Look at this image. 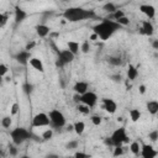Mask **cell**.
Listing matches in <instances>:
<instances>
[{"instance_id":"obj_45","label":"cell","mask_w":158,"mask_h":158,"mask_svg":"<svg viewBox=\"0 0 158 158\" xmlns=\"http://www.w3.org/2000/svg\"><path fill=\"white\" fill-rule=\"evenodd\" d=\"M35 47V42H31V43H27V46L25 47V49L26 51H30V49H32Z\"/></svg>"},{"instance_id":"obj_26","label":"cell","mask_w":158,"mask_h":158,"mask_svg":"<svg viewBox=\"0 0 158 158\" xmlns=\"http://www.w3.org/2000/svg\"><path fill=\"white\" fill-rule=\"evenodd\" d=\"M11 125H12V117H11V115L10 116H4L1 118V126L4 128H10Z\"/></svg>"},{"instance_id":"obj_29","label":"cell","mask_w":158,"mask_h":158,"mask_svg":"<svg viewBox=\"0 0 158 158\" xmlns=\"http://www.w3.org/2000/svg\"><path fill=\"white\" fill-rule=\"evenodd\" d=\"M121 27H123V26H127V25H130V19L125 15V16H122V17H120V19H117V20H115Z\"/></svg>"},{"instance_id":"obj_16","label":"cell","mask_w":158,"mask_h":158,"mask_svg":"<svg viewBox=\"0 0 158 158\" xmlns=\"http://www.w3.org/2000/svg\"><path fill=\"white\" fill-rule=\"evenodd\" d=\"M49 32H51V27L44 25V23H41V25L36 26V33H37L38 37L44 38V37H47L49 35Z\"/></svg>"},{"instance_id":"obj_2","label":"cell","mask_w":158,"mask_h":158,"mask_svg":"<svg viewBox=\"0 0 158 158\" xmlns=\"http://www.w3.org/2000/svg\"><path fill=\"white\" fill-rule=\"evenodd\" d=\"M63 17H64V20H67L69 22H79V21L94 19L95 12L93 10H89V9L74 6V7H68L63 12Z\"/></svg>"},{"instance_id":"obj_30","label":"cell","mask_w":158,"mask_h":158,"mask_svg":"<svg viewBox=\"0 0 158 158\" xmlns=\"http://www.w3.org/2000/svg\"><path fill=\"white\" fill-rule=\"evenodd\" d=\"M53 137V130L52 128H46L44 131H43V133H42V138L44 139V141H48V139H51Z\"/></svg>"},{"instance_id":"obj_42","label":"cell","mask_w":158,"mask_h":158,"mask_svg":"<svg viewBox=\"0 0 158 158\" xmlns=\"http://www.w3.org/2000/svg\"><path fill=\"white\" fill-rule=\"evenodd\" d=\"M6 20H7V17H6L4 14L0 12V25H4V23L6 22Z\"/></svg>"},{"instance_id":"obj_35","label":"cell","mask_w":158,"mask_h":158,"mask_svg":"<svg viewBox=\"0 0 158 158\" xmlns=\"http://www.w3.org/2000/svg\"><path fill=\"white\" fill-rule=\"evenodd\" d=\"M78 146H79V142H78L77 139H73V141H69V142L67 143L65 148H67V149H75V148H78Z\"/></svg>"},{"instance_id":"obj_24","label":"cell","mask_w":158,"mask_h":158,"mask_svg":"<svg viewBox=\"0 0 158 158\" xmlns=\"http://www.w3.org/2000/svg\"><path fill=\"white\" fill-rule=\"evenodd\" d=\"M107 62H109L111 65H114V67H118V65L122 64V59H121L120 56H110V57L107 58Z\"/></svg>"},{"instance_id":"obj_44","label":"cell","mask_w":158,"mask_h":158,"mask_svg":"<svg viewBox=\"0 0 158 158\" xmlns=\"http://www.w3.org/2000/svg\"><path fill=\"white\" fill-rule=\"evenodd\" d=\"M96 40H99V37H98V35L96 33H91L90 35V37H89V41H96Z\"/></svg>"},{"instance_id":"obj_5","label":"cell","mask_w":158,"mask_h":158,"mask_svg":"<svg viewBox=\"0 0 158 158\" xmlns=\"http://www.w3.org/2000/svg\"><path fill=\"white\" fill-rule=\"evenodd\" d=\"M48 117H49V123L56 128H62L67 125V118L64 114L57 109L51 110L48 114Z\"/></svg>"},{"instance_id":"obj_9","label":"cell","mask_w":158,"mask_h":158,"mask_svg":"<svg viewBox=\"0 0 158 158\" xmlns=\"http://www.w3.org/2000/svg\"><path fill=\"white\" fill-rule=\"evenodd\" d=\"M139 156H141L142 158H156V157L158 156V152L154 149V147H153L152 144L141 143Z\"/></svg>"},{"instance_id":"obj_41","label":"cell","mask_w":158,"mask_h":158,"mask_svg":"<svg viewBox=\"0 0 158 158\" xmlns=\"http://www.w3.org/2000/svg\"><path fill=\"white\" fill-rule=\"evenodd\" d=\"M74 156H75L77 158H85V157H89L86 153H83V152H77Z\"/></svg>"},{"instance_id":"obj_11","label":"cell","mask_w":158,"mask_h":158,"mask_svg":"<svg viewBox=\"0 0 158 158\" xmlns=\"http://www.w3.org/2000/svg\"><path fill=\"white\" fill-rule=\"evenodd\" d=\"M102 109L109 114H115L116 110H117V104L114 99L104 98L102 99Z\"/></svg>"},{"instance_id":"obj_13","label":"cell","mask_w":158,"mask_h":158,"mask_svg":"<svg viewBox=\"0 0 158 158\" xmlns=\"http://www.w3.org/2000/svg\"><path fill=\"white\" fill-rule=\"evenodd\" d=\"M28 63H30V65L35 70H37L40 73H43L44 72V64H43V62H42L41 58H38V57H31L28 59Z\"/></svg>"},{"instance_id":"obj_19","label":"cell","mask_w":158,"mask_h":158,"mask_svg":"<svg viewBox=\"0 0 158 158\" xmlns=\"http://www.w3.org/2000/svg\"><path fill=\"white\" fill-rule=\"evenodd\" d=\"M146 107H147V111L151 114V115H157L158 114V101L157 100H149L147 104H146Z\"/></svg>"},{"instance_id":"obj_34","label":"cell","mask_w":158,"mask_h":158,"mask_svg":"<svg viewBox=\"0 0 158 158\" xmlns=\"http://www.w3.org/2000/svg\"><path fill=\"white\" fill-rule=\"evenodd\" d=\"M148 138L151 142H157L158 141V131L157 130H153L152 132L148 133Z\"/></svg>"},{"instance_id":"obj_39","label":"cell","mask_w":158,"mask_h":158,"mask_svg":"<svg viewBox=\"0 0 158 158\" xmlns=\"http://www.w3.org/2000/svg\"><path fill=\"white\" fill-rule=\"evenodd\" d=\"M9 152H10L11 156H16V154H17V149H16L14 146H10V147H9Z\"/></svg>"},{"instance_id":"obj_17","label":"cell","mask_w":158,"mask_h":158,"mask_svg":"<svg viewBox=\"0 0 158 158\" xmlns=\"http://www.w3.org/2000/svg\"><path fill=\"white\" fill-rule=\"evenodd\" d=\"M26 17H27V12L23 9H21V7L15 9V22L16 23L22 22L23 20H26Z\"/></svg>"},{"instance_id":"obj_43","label":"cell","mask_w":158,"mask_h":158,"mask_svg":"<svg viewBox=\"0 0 158 158\" xmlns=\"http://www.w3.org/2000/svg\"><path fill=\"white\" fill-rule=\"evenodd\" d=\"M73 100H74V102H75V104H78V102H80V95H79V94H77V93H74V96H73Z\"/></svg>"},{"instance_id":"obj_31","label":"cell","mask_w":158,"mask_h":158,"mask_svg":"<svg viewBox=\"0 0 158 158\" xmlns=\"http://www.w3.org/2000/svg\"><path fill=\"white\" fill-rule=\"evenodd\" d=\"M123 152H125V149H123L122 144H121V146H115V148H114V152H112V156H114V157H117V156H122V154H123Z\"/></svg>"},{"instance_id":"obj_33","label":"cell","mask_w":158,"mask_h":158,"mask_svg":"<svg viewBox=\"0 0 158 158\" xmlns=\"http://www.w3.org/2000/svg\"><path fill=\"white\" fill-rule=\"evenodd\" d=\"M112 17H114V21L115 20H117V19H120V17H122V16H125V11L123 10H120V9H116L112 14Z\"/></svg>"},{"instance_id":"obj_28","label":"cell","mask_w":158,"mask_h":158,"mask_svg":"<svg viewBox=\"0 0 158 158\" xmlns=\"http://www.w3.org/2000/svg\"><path fill=\"white\" fill-rule=\"evenodd\" d=\"M90 121L94 126H100L102 123V117L100 115H91L90 116Z\"/></svg>"},{"instance_id":"obj_4","label":"cell","mask_w":158,"mask_h":158,"mask_svg":"<svg viewBox=\"0 0 158 158\" xmlns=\"http://www.w3.org/2000/svg\"><path fill=\"white\" fill-rule=\"evenodd\" d=\"M110 141L112 143V146H121V144H125V143H128L130 142V137L127 136V132H126V128L125 127H118L116 128L111 136H110Z\"/></svg>"},{"instance_id":"obj_1","label":"cell","mask_w":158,"mask_h":158,"mask_svg":"<svg viewBox=\"0 0 158 158\" xmlns=\"http://www.w3.org/2000/svg\"><path fill=\"white\" fill-rule=\"evenodd\" d=\"M120 28H121V26L116 21H114V20H102L93 27V32L96 33L100 40L107 41Z\"/></svg>"},{"instance_id":"obj_37","label":"cell","mask_w":158,"mask_h":158,"mask_svg":"<svg viewBox=\"0 0 158 158\" xmlns=\"http://www.w3.org/2000/svg\"><path fill=\"white\" fill-rule=\"evenodd\" d=\"M7 72H9L7 65H6V64H4V63H0V75L5 77V75L7 74Z\"/></svg>"},{"instance_id":"obj_14","label":"cell","mask_w":158,"mask_h":158,"mask_svg":"<svg viewBox=\"0 0 158 158\" xmlns=\"http://www.w3.org/2000/svg\"><path fill=\"white\" fill-rule=\"evenodd\" d=\"M31 58V52L30 51H20L16 56H15V59L20 63V64H27L28 63V59Z\"/></svg>"},{"instance_id":"obj_10","label":"cell","mask_w":158,"mask_h":158,"mask_svg":"<svg viewBox=\"0 0 158 158\" xmlns=\"http://www.w3.org/2000/svg\"><path fill=\"white\" fill-rule=\"evenodd\" d=\"M139 11L148 19V20H152L156 17V7L151 4H142L139 5Z\"/></svg>"},{"instance_id":"obj_12","label":"cell","mask_w":158,"mask_h":158,"mask_svg":"<svg viewBox=\"0 0 158 158\" xmlns=\"http://www.w3.org/2000/svg\"><path fill=\"white\" fill-rule=\"evenodd\" d=\"M141 33L146 36H152L154 33V26L149 20H144L141 22Z\"/></svg>"},{"instance_id":"obj_20","label":"cell","mask_w":158,"mask_h":158,"mask_svg":"<svg viewBox=\"0 0 158 158\" xmlns=\"http://www.w3.org/2000/svg\"><path fill=\"white\" fill-rule=\"evenodd\" d=\"M67 48H68L73 54H75V56L80 52V44H79V42L73 41V40L67 42Z\"/></svg>"},{"instance_id":"obj_48","label":"cell","mask_w":158,"mask_h":158,"mask_svg":"<svg viewBox=\"0 0 158 158\" xmlns=\"http://www.w3.org/2000/svg\"><path fill=\"white\" fill-rule=\"evenodd\" d=\"M96 1H99V2H101V1H105V0H96Z\"/></svg>"},{"instance_id":"obj_7","label":"cell","mask_w":158,"mask_h":158,"mask_svg":"<svg viewBox=\"0 0 158 158\" xmlns=\"http://www.w3.org/2000/svg\"><path fill=\"white\" fill-rule=\"evenodd\" d=\"M32 126L33 127H48L51 123H49V117H48V114L46 112H37L33 118H32Z\"/></svg>"},{"instance_id":"obj_6","label":"cell","mask_w":158,"mask_h":158,"mask_svg":"<svg viewBox=\"0 0 158 158\" xmlns=\"http://www.w3.org/2000/svg\"><path fill=\"white\" fill-rule=\"evenodd\" d=\"M74 59H75V54H73L68 48L58 51V57L56 59V67L62 68V67L72 63Z\"/></svg>"},{"instance_id":"obj_46","label":"cell","mask_w":158,"mask_h":158,"mask_svg":"<svg viewBox=\"0 0 158 158\" xmlns=\"http://www.w3.org/2000/svg\"><path fill=\"white\" fill-rule=\"evenodd\" d=\"M152 46H153V48H154V49H157V48H158V41H157V40H154Z\"/></svg>"},{"instance_id":"obj_40","label":"cell","mask_w":158,"mask_h":158,"mask_svg":"<svg viewBox=\"0 0 158 158\" xmlns=\"http://www.w3.org/2000/svg\"><path fill=\"white\" fill-rule=\"evenodd\" d=\"M111 79H112L114 81H121L122 77H121L120 74H115V75H111Z\"/></svg>"},{"instance_id":"obj_8","label":"cell","mask_w":158,"mask_h":158,"mask_svg":"<svg viewBox=\"0 0 158 158\" xmlns=\"http://www.w3.org/2000/svg\"><path fill=\"white\" fill-rule=\"evenodd\" d=\"M80 102L88 105L89 107H94L96 104H98V95L94 93V91H85L84 94L80 95Z\"/></svg>"},{"instance_id":"obj_25","label":"cell","mask_w":158,"mask_h":158,"mask_svg":"<svg viewBox=\"0 0 158 158\" xmlns=\"http://www.w3.org/2000/svg\"><path fill=\"white\" fill-rule=\"evenodd\" d=\"M77 110H78L80 114H83V115H89L91 107H89L88 105H85V104H83V102H78V104H77Z\"/></svg>"},{"instance_id":"obj_38","label":"cell","mask_w":158,"mask_h":158,"mask_svg":"<svg viewBox=\"0 0 158 158\" xmlns=\"http://www.w3.org/2000/svg\"><path fill=\"white\" fill-rule=\"evenodd\" d=\"M146 91H147V88H146V85H143V84H141V85H138V93L139 94H146Z\"/></svg>"},{"instance_id":"obj_36","label":"cell","mask_w":158,"mask_h":158,"mask_svg":"<svg viewBox=\"0 0 158 158\" xmlns=\"http://www.w3.org/2000/svg\"><path fill=\"white\" fill-rule=\"evenodd\" d=\"M19 110H20L19 104H17V102H14V104L11 105V109H10V114H11V116L17 115V114H19Z\"/></svg>"},{"instance_id":"obj_23","label":"cell","mask_w":158,"mask_h":158,"mask_svg":"<svg viewBox=\"0 0 158 158\" xmlns=\"http://www.w3.org/2000/svg\"><path fill=\"white\" fill-rule=\"evenodd\" d=\"M128 148H130V151H131V153H132L133 156H139V151H141V142H138V141H133V142H131V143H130Z\"/></svg>"},{"instance_id":"obj_27","label":"cell","mask_w":158,"mask_h":158,"mask_svg":"<svg viewBox=\"0 0 158 158\" xmlns=\"http://www.w3.org/2000/svg\"><path fill=\"white\" fill-rule=\"evenodd\" d=\"M102 9L106 11V12H109V14H112L116 9H117V6L114 4V2H111V1H107L104 6H102Z\"/></svg>"},{"instance_id":"obj_32","label":"cell","mask_w":158,"mask_h":158,"mask_svg":"<svg viewBox=\"0 0 158 158\" xmlns=\"http://www.w3.org/2000/svg\"><path fill=\"white\" fill-rule=\"evenodd\" d=\"M89 51H90V43H89V41H84V42L80 44V52H83V53H89Z\"/></svg>"},{"instance_id":"obj_15","label":"cell","mask_w":158,"mask_h":158,"mask_svg":"<svg viewBox=\"0 0 158 158\" xmlns=\"http://www.w3.org/2000/svg\"><path fill=\"white\" fill-rule=\"evenodd\" d=\"M73 90H74V93L81 95V94H84L85 91L89 90V84H88L86 81H84V80H79V81H77V83L74 84Z\"/></svg>"},{"instance_id":"obj_3","label":"cell","mask_w":158,"mask_h":158,"mask_svg":"<svg viewBox=\"0 0 158 158\" xmlns=\"http://www.w3.org/2000/svg\"><path fill=\"white\" fill-rule=\"evenodd\" d=\"M10 136H11L12 143H14L15 146H20V144H22L23 142H26L27 139H30L31 132H30L27 128H25V127H16V128L11 130Z\"/></svg>"},{"instance_id":"obj_21","label":"cell","mask_w":158,"mask_h":158,"mask_svg":"<svg viewBox=\"0 0 158 158\" xmlns=\"http://www.w3.org/2000/svg\"><path fill=\"white\" fill-rule=\"evenodd\" d=\"M128 115H130V118H131V121H132V122H138V121L141 120L142 112H141V110H139V109L133 107V109H131V110L128 111Z\"/></svg>"},{"instance_id":"obj_22","label":"cell","mask_w":158,"mask_h":158,"mask_svg":"<svg viewBox=\"0 0 158 158\" xmlns=\"http://www.w3.org/2000/svg\"><path fill=\"white\" fill-rule=\"evenodd\" d=\"M73 131L77 133V135H83L84 131H85V123L83 121H77L73 123Z\"/></svg>"},{"instance_id":"obj_18","label":"cell","mask_w":158,"mask_h":158,"mask_svg":"<svg viewBox=\"0 0 158 158\" xmlns=\"http://www.w3.org/2000/svg\"><path fill=\"white\" fill-rule=\"evenodd\" d=\"M138 77V69L137 67H135L133 64H128V68H127V79L133 81L136 80Z\"/></svg>"},{"instance_id":"obj_47","label":"cell","mask_w":158,"mask_h":158,"mask_svg":"<svg viewBox=\"0 0 158 158\" xmlns=\"http://www.w3.org/2000/svg\"><path fill=\"white\" fill-rule=\"evenodd\" d=\"M2 81H4V77H2V75H0V85L2 84Z\"/></svg>"}]
</instances>
